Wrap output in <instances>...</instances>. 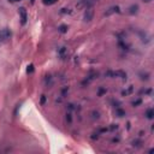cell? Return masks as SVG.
<instances>
[{"instance_id":"1","label":"cell","mask_w":154,"mask_h":154,"mask_svg":"<svg viewBox=\"0 0 154 154\" xmlns=\"http://www.w3.org/2000/svg\"><path fill=\"white\" fill-rule=\"evenodd\" d=\"M107 77H111V78H116V77H119L122 79H127V74L124 72V71H122V70H117V71H107V72L105 74Z\"/></svg>"},{"instance_id":"2","label":"cell","mask_w":154,"mask_h":154,"mask_svg":"<svg viewBox=\"0 0 154 154\" xmlns=\"http://www.w3.org/2000/svg\"><path fill=\"white\" fill-rule=\"evenodd\" d=\"M10 37H11V32H10L8 29L0 30V44L4 42V41H6V40H8Z\"/></svg>"},{"instance_id":"3","label":"cell","mask_w":154,"mask_h":154,"mask_svg":"<svg viewBox=\"0 0 154 154\" xmlns=\"http://www.w3.org/2000/svg\"><path fill=\"white\" fill-rule=\"evenodd\" d=\"M18 12H19V17H20V23H22V25H24V24L27 23V19H28L27 10H25L24 7H19Z\"/></svg>"},{"instance_id":"4","label":"cell","mask_w":154,"mask_h":154,"mask_svg":"<svg viewBox=\"0 0 154 154\" xmlns=\"http://www.w3.org/2000/svg\"><path fill=\"white\" fill-rule=\"evenodd\" d=\"M93 16H94V11L91 7H88L86 10V13H84V22H90L93 19Z\"/></svg>"},{"instance_id":"5","label":"cell","mask_w":154,"mask_h":154,"mask_svg":"<svg viewBox=\"0 0 154 154\" xmlns=\"http://www.w3.org/2000/svg\"><path fill=\"white\" fill-rule=\"evenodd\" d=\"M58 56L60 57V59H65L68 56V49L66 47H59L58 48Z\"/></svg>"},{"instance_id":"6","label":"cell","mask_w":154,"mask_h":154,"mask_svg":"<svg viewBox=\"0 0 154 154\" xmlns=\"http://www.w3.org/2000/svg\"><path fill=\"white\" fill-rule=\"evenodd\" d=\"M118 12H119V6H112V7H110L107 11L105 12V16H110V15L118 13Z\"/></svg>"},{"instance_id":"7","label":"cell","mask_w":154,"mask_h":154,"mask_svg":"<svg viewBox=\"0 0 154 154\" xmlns=\"http://www.w3.org/2000/svg\"><path fill=\"white\" fill-rule=\"evenodd\" d=\"M139 12V6L137 5H131L130 7H129V13L130 15H135V13H137Z\"/></svg>"},{"instance_id":"8","label":"cell","mask_w":154,"mask_h":154,"mask_svg":"<svg viewBox=\"0 0 154 154\" xmlns=\"http://www.w3.org/2000/svg\"><path fill=\"white\" fill-rule=\"evenodd\" d=\"M132 91H134V88H132V87L130 86V87H129L128 89H125V90H123V91H122V95H123V96H127V95L131 94Z\"/></svg>"},{"instance_id":"9","label":"cell","mask_w":154,"mask_h":154,"mask_svg":"<svg viewBox=\"0 0 154 154\" xmlns=\"http://www.w3.org/2000/svg\"><path fill=\"white\" fill-rule=\"evenodd\" d=\"M52 84H53L52 77H51V76H46V86H47V88H51V87H52Z\"/></svg>"},{"instance_id":"10","label":"cell","mask_w":154,"mask_h":154,"mask_svg":"<svg viewBox=\"0 0 154 154\" xmlns=\"http://www.w3.org/2000/svg\"><path fill=\"white\" fill-rule=\"evenodd\" d=\"M146 116H147V118H148V119H153L154 112H153V110H152V108H148V110H147V112H146Z\"/></svg>"},{"instance_id":"11","label":"cell","mask_w":154,"mask_h":154,"mask_svg":"<svg viewBox=\"0 0 154 154\" xmlns=\"http://www.w3.org/2000/svg\"><path fill=\"white\" fill-rule=\"evenodd\" d=\"M42 3L45 4V5H53V4H56V3H58V0H42Z\"/></svg>"},{"instance_id":"12","label":"cell","mask_w":154,"mask_h":154,"mask_svg":"<svg viewBox=\"0 0 154 154\" xmlns=\"http://www.w3.org/2000/svg\"><path fill=\"white\" fill-rule=\"evenodd\" d=\"M59 32H60V33H63V34L66 33V32H68V27L64 25V24H63V25H60V27H59Z\"/></svg>"},{"instance_id":"13","label":"cell","mask_w":154,"mask_h":154,"mask_svg":"<svg viewBox=\"0 0 154 154\" xmlns=\"http://www.w3.org/2000/svg\"><path fill=\"white\" fill-rule=\"evenodd\" d=\"M116 112H117V115H118L119 117H123V116H124V115H125V112H124V111H123V110H120V108H118V107H117V110H116Z\"/></svg>"},{"instance_id":"14","label":"cell","mask_w":154,"mask_h":154,"mask_svg":"<svg viewBox=\"0 0 154 154\" xmlns=\"http://www.w3.org/2000/svg\"><path fill=\"white\" fill-rule=\"evenodd\" d=\"M33 71H34V65H29L28 69H27V72H28V74H32Z\"/></svg>"},{"instance_id":"15","label":"cell","mask_w":154,"mask_h":154,"mask_svg":"<svg viewBox=\"0 0 154 154\" xmlns=\"http://www.w3.org/2000/svg\"><path fill=\"white\" fill-rule=\"evenodd\" d=\"M61 13H71V10L70 8H61Z\"/></svg>"},{"instance_id":"16","label":"cell","mask_w":154,"mask_h":154,"mask_svg":"<svg viewBox=\"0 0 154 154\" xmlns=\"http://www.w3.org/2000/svg\"><path fill=\"white\" fill-rule=\"evenodd\" d=\"M45 102H46V96H45V95H42V98H41V104L44 105Z\"/></svg>"},{"instance_id":"17","label":"cell","mask_w":154,"mask_h":154,"mask_svg":"<svg viewBox=\"0 0 154 154\" xmlns=\"http://www.w3.org/2000/svg\"><path fill=\"white\" fill-rule=\"evenodd\" d=\"M140 102H141V100H137V101H134V102H132V105H134V106H136V105H139V104H140Z\"/></svg>"},{"instance_id":"18","label":"cell","mask_w":154,"mask_h":154,"mask_svg":"<svg viewBox=\"0 0 154 154\" xmlns=\"http://www.w3.org/2000/svg\"><path fill=\"white\" fill-rule=\"evenodd\" d=\"M66 119L69 120V122H71V115L69 113V115H66Z\"/></svg>"},{"instance_id":"19","label":"cell","mask_w":154,"mask_h":154,"mask_svg":"<svg viewBox=\"0 0 154 154\" xmlns=\"http://www.w3.org/2000/svg\"><path fill=\"white\" fill-rule=\"evenodd\" d=\"M8 1H11V3H16V1H20V0H8Z\"/></svg>"},{"instance_id":"20","label":"cell","mask_w":154,"mask_h":154,"mask_svg":"<svg viewBox=\"0 0 154 154\" xmlns=\"http://www.w3.org/2000/svg\"><path fill=\"white\" fill-rule=\"evenodd\" d=\"M143 1H146V3H150L152 0H143Z\"/></svg>"}]
</instances>
